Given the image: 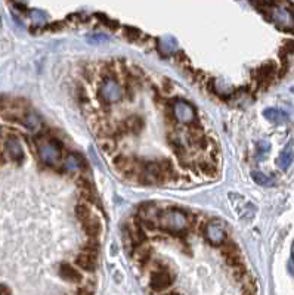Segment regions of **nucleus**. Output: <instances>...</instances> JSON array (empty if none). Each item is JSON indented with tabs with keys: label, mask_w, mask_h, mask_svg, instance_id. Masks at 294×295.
<instances>
[{
	"label": "nucleus",
	"mask_w": 294,
	"mask_h": 295,
	"mask_svg": "<svg viewBox=\"0 0 294 295\" xmlns=\"http://www.w3.org/2000/svg\"><path fill=\"white\" fill-rule=\"evenodd\" d=\"M262 6H266L269 20L276 25V28L287 31V33H294V14L282 6L281 3H260Z\"/></svg>",
	"instance_id": "1"
},
{
	"label": "nucleus",
	"mask_w": 294,
	"mask_h": 295,
	"mask_svg": "<svg viewBox=\"0 0 294 295\" xmlns=\"http://www.w3.org/2000/svg\"><path fill=\"white\" fill-rule=\"evenodd\" d=\"M159 224L170 233H184L189 227L188 217L179 210H166L159 216Z\"/></svg>",
	"instance_id": "2"
},
{
	"label": "nucleus",
	"mask_w": 294,
	"mask_h": 295,
	"mask_svg": "<svg viewBox=\"0 0 294 295\" xmlns=\"http://www.w3.org/2000/svg\"><path fill=\"white\" fill-rule=\"evenodd\" d=\"M37 152L39 157L43 163L49 166H56L61 161L62 152H61V145L55 142V139H46V137H39L37 142Z\"/></svg>",
	"instance_id": "3"
},
{
	"label": "nucleus",
	"mask_w": 294,
	"mask_h": 295,
	"mask_svg": "<svg viewBox=\"0 0 294 295\" xmlns=\"http://www.w3.org/2000/svg\"><path fill=\"white\" fill-rule=\"evenodd\" d=\"M99 93L102 96V99L107 102V103H114V102H118L121 98H123V89L120 86L118 81H115L114 78H107L101 89H99Z\"/></svg>",
	"instance_id": "4"
},
{
	"label": "nucleus",
	"mask_w": 294,
	"mask_h": 295,
	"mask_svg": "<svg viewBox=\"0 0 294 295\" xmlns=\"http://www.w3.org/2000/svg\"><path fill=\"white\" fill-rule=\"evenodd\" d=\"M173 114L175 118L182 123V124H189L195 120V109L191 103L185 102V100H178L173 105Z\"/></svg>",
	"instance_id": "5"
},
{
	"label": "nucleus",
	"mask_w": 294,
	"mask_h": 295,
	"mask_svg": "<svg viewBox=\"0 0 294 295\" xmlns=\"http://www.w3.org/2000/svg\"><path fill=\"white\" fill-rule=\"evenodd\" d=\"M204 235L207 238V241L212 245H222L226 239V233H225V227L222 224V221H212L206 226Z\"/></svg>",
	"instance_id": "6"
},
{
	"label": "nucleus",
	"mask_w": 294,
	"mask_h": 295,
	"mask_svg": "<svg viewBox=\"0 0 294 295\" xmlns=\"http://www.w3.org/2000/svg\"><path fill=\"white\" fill-rule=\"evenodd\" d=\"M150 285L154 291H164L172 285V274L167 270H157L151 274Z\"/></svg>",
	"instance_id": "7"
},
{
	"label": "nucleus",
	"mask_w": 294,
	"mask_h": 295,
	"mask_svg": "<svg viewBox=\"0 0 294 295\" xmlns=\"http://www.w3.org/2000/svg\"><path fill=\"white\" fill-rule=\"evenodd\" d=\"M5 149L9 155V158L15 163H21L24 160V149L23 145L20 143V140L17 137H9L5 142Z\"/></svg>",
	"instance_id": "8"
},
{
	"label": "nucleus",
	"mask_w": 294,
	"mask_h": 295,
	"mask_svg": "<svg viewBox=\"0 0 294 295\" xmlns=\"http://www.w3.org/2000/svg\"><path fill=\"white\" fill-rule=\"evenodd\" d=\"M59 276L71 283H80L81 282V274L79 273V270H76L73 266L70 264H61L59 267Z\"/></svg>",
	"instance_id": "9"
},
{
	"label": "nucleus",
	"mask_w": 294,
	"mask_h": 295,
	"mask_svg": "<svg viewBox=\"0 0 294 295\" xmlns=\"http://www.w3.org/2000/svg\"><path fill=\"white\" fill-rule=\"evenodd\" d=\"M263 115L266 117V120H269L270 123H275V124H284L288 121V114L278 108H267L263 111Z\"/></svg>",
	"instance_id": "10"
},
{
	"label": "nucleus",
	"mask_w": 294,
	"mask_h": 295,
	"mask_svg": "<svg viewBox=\"0 0 294 295\" xmlns=\"http://www.w3.org/2000/svg\"><path fill=\"white\" fill-rule=\"evenodd\" d=\"M293 158H294V154H293V145L291 143H288L284 149H282V152L279 154V157H278V167L281 169V170H287L290 166H291V163H293Z\"/></svg>",
	"instance_id": "11"
},
{
	"label": "nucleus",
	"mask_w": 294,
	"mask_h": 295,
	"mask_svg": "<svg viewBox=\"0 0 294 295\" xmlns=\"http://www.w3.org/2000/svg\"><path fill=\"white\" fill-rule=\"evenodd\" d=\"M76 264H77L79 269H81L84 271H93L96 269V260L90 254H80V255H77Z\"/></svg>",
	"instance_id": "12"
},
{
	"label": "nucleus",
	"mask_w": 294,
	"mask_h": 295,
	"mask_svg": "<svg viewBox=\"0 0 294 295\" xmlns=\"http://www.w3.org/2000/svg\"><path fill=\"white\" fill-rule=\"evenodd\" d=\"M21 123H23L28 130H31V131H36V130H39V128L42 127V120H40V117H39L36 112H33V111L26 112L24 117H23V120H21Z\"/></svg>",
	"instance_id": "13"
},
{
	"label": "nucleus",
	"mask_w": 294,
	"mask_h": 295,
	"mask_svg": "<svg viewBox=\"0 0 294 295\" xmlns=\"http://www.w3.org/2000/svg\"><path fill=\"white\" fill-rule=\"evenodd\" d=\"M83 229H84V232H86L90 238H96L98 235H101L102 226H101L99 219H96V217L92 216L87 221L83 223Z\"/></svg>",
	"instance_id": "14"
},
{
	"label": "nucleus",
	"mask_w": 294,
	"mask_h": 295,
	"mask_svg": "<svg viewBox=\"0 0 294 295\" xmlns=\"http://www.w3.org/2000/svg\"><path fill=\"white\" fill-rule=\"evenodd\" d=\"M64 167H65L67 172H71V173L79 172V170L83 167V160H81L80 155L70 154V155H67V158H65V161H64Z\"/></svg>",
	"instance_id": "15"
},
{
	"label": "nucleus",
	"mask_w": 294,
	"mask_h": 295,
	"mask_svg": "<svg viewBox=\"0 0 294 295\" xmlns=\"http://www.w3.org/2000/svg\"><path fill=\"white\" fill-rule=\"evenodd\" d=\"M124 127L132 133H139L142 130V127H143V120L140 117H137V115H132V117H129L126 120Z\"/></svg>",
	"instance_id": "16"
},
{
	"label": "nucleus",
	"mask_w": 294,
	"mask_h": 295,
	"mask_svg": "<svg viewBox=\"0 0 294 295\" xmlns=\"http://www.w3.org/2000/svg\"><path fill=\"white\" fill-rule=\"evenodd\" d=\"M160 50L164 53V55H170L176 50V40L173 37H163L160 40Z\"/></svg>",
	"instance_id": "17"
},
{
	"label": "nucleus",
	"mask_w": 294,
	"mask_h": 295,
	"mask_svg": "<svg viewBox=\"0 0 294 295\" xmlns=\"http://www.w3.org/2000/svg\"><path fill=\"white\" fill-rule=\"evenodd\" d=\"M114 164H115V167H117L118 170H121L124 174H129V173L132 172V169H133L132 161H130L127 157H124V155L117 157V158L114 160Z\"/></svg>",
	"instance_id": "18"
},
{
	"label": "nucleus",
	"mask_w": 294,
	"mask_h": 295,
	"mask_svg": "<svg viewBox=\"0 0 294 295\" xmlns=\"http://www.w3.org/2000/svg\"><path fill=\"white\" fill-rule=\"evenodd\" d=\"M251 177H253V180H254L257 185H260V186H272V185H273V179L269 177V176H266V174H263L262 172H253V173H251Z\"/></svg>",
	"instance_id": "19"
},
{
	"label": "nucleus",
	"mask_w": 294,
	"mask_h": 295,
	"mask_svg": "<svg viewBox=\"0 0 294 295\" xmlns=\"http://www.w3.org/2000/svg\"><path fill=\"white\" fill-rule=\"evenodd\" d=\"M76 216H77V219L81 221V224L84 223V221H87L90 217H92V213H90V208L86 205V204H79L77 207H76Z\"/></svg>",
	"instance_id": "20"
},
{
	"label": "nucleus",
	"mask_w": 294,
	"mask_h": 295,
	"mask_svg": "<svg viewBox=\"0 0 294 295\" xmlns=\"http://www.w3.org/2000/svg\"><path fill=\"white\" fill-rule=\"evenodd\" d=\"M30 18H31V21L34 24H39V25H42V24H45L48 21V15L40 9H33L30 12Z\"/></svg>",
	"instance_id": "21"
},
{
	"label": "nucleus",
	"mask_w": 294,
	"mask_h": 295,
	"mask_svg": "<svg viewBox=\"0 0 294 295\" xmlns=\"http://www.w3.org/2000/svg\"><path fill=\"white\" fill-rule=\"evenodd\" d=\"M150 254H151V248L150 246H143V245H137L136 246V252H134L136 260H139V261L146 260V258H150Z\"/></svg>",
	"instance_id": "22"
},
{
	"label": "nucleus",
	"mask_w": 294,
	"mask_h": 295,
	"mask_svg": "<svg viewBox=\"0 0 294 295\" xmlns=\"http://www.w3.org/2000/svg\"><path fill=\"white\" fill-rule=\"evenodd\" d=\"M200 169H201V172H203L204 174H209V176H212V174L216 173V167H214L213 164H210V163H201V164H200Z\"/></svg>",
	"instance_id": "23"
},
{
	"label": "nucleus",
	"mask_w": 294,
	"mask_h": 295,
	"mask_svg": "<svg viewBox=\"0 0 294 295\" xmlns=\"http://www.w3.org/2000/svg\"><path fill=\"white\" fill-rule=\"evenodd\" d=\"M77 295H93V288H90V285L81 286L77 289Z\"/></svg>",
	"instance_id": "24"
},
{
	"label": "nucleus",
	"mask_w": 294,
	"mask_h": 295,
	"mask_svg": "<svg viewBox=\"0 0 294 295\" xmlns=\"http://www.w3.org/2000/svg\"><path fill=\"white\" fill-rule=\"evenodd\" d=\"M257 146H259V154H262V155H265L269 151V148H270L267 142H260Z\"/></svg>",
	"instance_id": "25"
},
{
	"label": "nucleus",
	"mask_w": 294,
	"mask_h": 295,
	"mask_svg": "<svg viewBox=\"0 0 294 295\" xmlns=\"http://www.w3.org/2000/svg\"><path fill=\"white\" fill-rule=\"evenodd\" d=\"M0 295H11V289L6 285L0 283Z\"/></svg>",
	"instance_id": "26"
},
{
	"label": "nucleus",
	"mask_w": 294,
	"mask_h": 295,
	"mask_svg": "<svg viewBox=\"0 0 294 295\" xmlns=\"http://www.w3.org/2000/svg\"><path fill=\"white\" fill-rule=\"evenodd\" d=\"M164 295H181V294H176V292H170V294H164Z\"/></svg>",
	"instance_id": "27"
},
{
	"label": "nucleus",
	"mask_w": 294,
	"mask_h": 295,
	"mask_svg": "<svg viewBox=\"0 0 294 295\" xmlns=\"http://www.w3.org/2000/svg\"><path fill=\"white\" fill-rule=\"evenodd\" d=\"M291 254H293V260H294V244H293V249H291Z\"/></svg>",
	"instance_id": "28"
},
{
	"label": "nucleus",
	"mask_w": 294,
	"mask_h": 295,
	"mask_svg": "<svg viewBox=\"0 0 294 295\" xmlns=\"http://www.w3.org/2000/svg\"><path fill=\"white\" fill-rule=\"evenodd\" d=\"M0 164H3V158L2 157H0Z\"/></svg>",
	"instance_id": "29"
},
{
	"label": "nucleus",
	"mask_w": 294,
	"mask_h": 295,
	"mask_svg": "<svg viewBox=\"0 0 294 295\" xmlns=\"http://www.w3.org/2000/svg\"><path fill=\"white\" fill-rule=\"evenodd\" d=\"M0 134H2V128H0Z\"/></svg>",
	"instance_id": "30"
}]
</instances>
